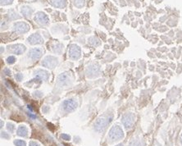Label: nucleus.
<instances>
[{"label": "nucleus", "mask_w": 182, "mask_h": 146, "mask_svg": "<svg viewBox=\"0 0 182 146\" xmlns=\"http://www.w3.org/2000/svg\"><path fill=\"white\" fill-rule=\"evenodd\" d=\"M63 109L66 112H71L78 107V103L74 99H66L62 103Z\"/></svg>", "instance_id": "1"}, {"label": "nucleus", "mask_w": 182, "mask_h": 146, "mask_svg": "<svg viewBox=\"0 0 182 146\" xmlns=\"http://www.w3.org/2000/svg\"><path fill=\"white\" fill-rule=\"evenodd\" d=\"M35 21L39 25H40V26H46V25L49 24V21L48 16L45 13L42 12L36 13V15L35 16Z\"/></svg>", "instance_id": "2"}, {"label": "nucleus", "mask_w": 182, "mask_h": 146, "mask_svg": "<svg viewBox=\"0 0 182 146\" xmlns=\"http://www.w3.org/2000/svg\"><path fill=\"white\" fill-rule=\"evenodd\" d=\"M68 54L71 59H78L80 56V47L78 45H75V44H71L69 48Z\"/></svg>", "instance_id": "3"}, {"label": "nucleus", "mask_w": 182, "mask_h": 146, "mask_svg": "<svg viewBox=\"0 0 182 146\" xmlns=\"http://www.w3.org/2000/svg\"><path fill=\"white\" fill-rule=\"evenodd\" d=\"M58 64V59L53 56H48L42 62V65L48 68H54Z\"/></svg>", "instance_id": "4"}, {"label": "nucleus", "mask_w": 182, "mask_h": 146, "mask_svg": "<svg viewBox=\"0 0 182 146\" xmlns=\"http://www.w3.org/2000/svg\"><path fill=\"white\" fill-rule=\"evenodd\" d=\"M14 30L18 33H26L30 30V26L26 24V22H16L14 24Z\"/></svg>", "instance_id": "5"}, {"label": "nucleus", "mask_w": 182, "mask_h": 146, "mask_svg": "<svg viewBox=\"0 0 182 146\" xmlns=\"http://www.w3.org/2000/svg\"><path fill=\"white\" fill-rule=\"evenodd\" d=\"M42 54H43V49L40 48H35L29 51L28 57L31 58L32 60H38L41 58Z\"/></svg>", "instance_id": "6"}, {"label": "nucleus", "mask_w": 182, "mask_h": 146, "mask_svg": "<svg viewBox=\"0 0 182 146\" xmlns=\"http://www.w3.org/2000/svg\"><path fill=\"white\" fill-rule=\"evenodd\" d=\"M122 136H123L122 130L118 126H114L111 129L110 134H109V136L113 140L120 139L121 137H122Z\"/></svg>", "instance_id": "7"}, {"label": "nucleus", "mask_w": 182, "mask_h": 146, "mask_svg": "<svg viewBox=\"0 0 182 146\" xmlns=\"http://www.w3.org/2000/svg\"><path fill=\"white\" fill-rule=\"evenodd\" d=\"M135 115L132 113H126L122 117V122L126 127H130L135 122Z\"/></svg>", "instance_id": "8"}, {"label": "nucleus", "mask_w": 182, "mask_h": 146, "mask_svg": "<svg viewBox=\"0 0 182 146\" xmlns=\"http://www.w3.org/2000/svg\"><path fill=\"white\" fill-rule=\"evenodd\" d=\"M71 75H70L68 73H61L58 77V83L60 85H68L69 82H71Z\"/></svg>", "instance_id": "9"}, {"label": "nucleus", "mask_w": 182, "mask_h": 146, "mask_svg": "<svg viewBox=\"0 0 182 146\" xmlns=\"http://www.w3.org/2000/svg\"><path fill=\"white\" fill-rule=\"evenodd\" d=\"M27 40H28V43L30 44H43L44 42L43 38L39 34H33V35H31L27 39Z\"/></svg>", "instance_id": "10"}, {"label": "nucleus", "mask_w": 182, "mask_h": 146, "mask_svg": "<svg viewBox=\"0 0 182 146\" xmlns=\"http://www.w3.org/2000/svg\"><path fill=\"white\" fill-rule=\"evenodd\" d=\"M111 121H108L106 118H104V117H100V118L98 119L97 122H95L94 127L97 131H102L106 127V126H107L108 123H109Z\"/></svg>", "instance_id": "11"}, {"label": "nucleus", "mask_w": 182, "mask_h": 146, "mask_svg": "<svg viewBox=\"0 0 182 146\" xmlns=\"http://www.w3.org/2000/svg\"><path fill=\"white\" fill-rule=\"evenodd\" d=\"M8 49H9V51H11L12 53H15V54H21L26 50V47L22 45V44H13V45L8 47Z\"/></svg>", "instance_id": "12"}, {"label": "nucleus", "mask_w": 182, "mask_h": 146, "mask_svg": "<svg viewBox=\"0 0 182 146\" xmlns=\"http://www.w3.org/2000/svg\"><path fill=\"white\" fill-rule=\"evenodd\" d=\"M35 79L38 80H48L49 79V73L46 71H43V70H37L35 72Z\"/></svg>", "instance_id": "13"}, {"label": "nucleus", "mask_w": 182, "mask_h": 146, "mask_svg": "<svg viewBox=\"0 0 182 146\" xmlns=\"http://www.w3.org/2000/svg\"><path fill=\"white\" fill-rule=\"evenodd\" d=\"M50 2L55 7H65L66 5V0H50Z\"/></svg>", "instance_id": "14"}, {"label": "nucleus", "mask_w": 182, "mask_h": 146, "mask_svg": "<svg viewBox=\"0 0 182 146\" xmlns=\"http://www.w3.org/2000/svg\"><path fill=\"white\" fill-rule=\"evenodd\" d=\"M21 13L23 14V16L25 17H30L33 13V10L32 8H30L28 6H23L21 7Z\"/></svg>", "instance_id": "15"}, {"label": "nucleus", "mask_w": 182, "mask_h": 146, "mask_svg": "<svg viewBox=\"0 0 182 146\" xmlns=\"http://www.w3.org/2000/svg\"><path fill=\"white\" fill-rule=\"evenodd\" d=\"M73 3L75 7H81L85 4V0H73Z\"/></svg>", "instance_id": "16"}, {"label": "nucleus", "mask_w": 182, "mask_h": 146, "mask_svg": "<svg viewBox=\"0 0 182 146\" xmlns=\"http://www.w3.org/2000/svg\"><path fill=\"white\" fill-rule=\"evenodd\" d=\"M26 129L24 127V126H21L20 128L18 129V134L20 135V136H26Z\"/></svg>", "instance_id": "17"}, {"label": "nucleus", "mask_w": 182, "mask_h": 146, "mask_svg": "<svg viewBox=\"0 0 182 146\" xmlns=\"http://www.w3.org/2000/svg\"><path fill=\"white\" fill-rule=\"evenodd\" d=\"M15 61H16L15 57H13V56H10V57H8V58H7V63H9V64H12V63H15Z\"/></svg>", "instance_id": "18"}, {"label": "nucleus", "mask_w": 182, "mask_h": 146, "mask_svg": "<svg viewBox=\"0 0 182 146\" xmlns=\"http://www.w3.org/2000/svg\"><path fill=\"white\" fill-rule=\"evenodd\" d=\"M13 0H1V5H8L12 2Z\"/></svg>", "instance_id": "19"}, {"label": "nucleus", "mask_w": 182, "mask_h": 146, "mask_svg": "<svg viewBox=\"0 0 182 146\" xmlns=\"http://www.w3.org/2000/svg\"><path fill=\"white\" fill-rule=\"evenodd\" d=\"M130 146H140V145H139V141H137V140H133L130 143Z\"/></svg>", "instance_id": "20"}, {"label": "nucleus", "mask_w": 182, "mask_h": 146, "mask_svg": "<svg viewBox=\"0 0 182 146\" xmlns=\"http://www.w3.org/2000/svg\"><path fill=\"white\" fill-rule=\"evenodd\" d=\"M15 144H16L19 146H25V143L22 142V141H20V140H17V141L15 142Z\"/></svg>", "instance_id": "21"}, {"label": "nucleus", "mask_w": 182, "mask_h": 146, "mask_svg": "<svg viewBox=\"0 0 182 146\" xmlns=\"http://www.w3.org/2000/svg\"><path fill=\"white\" fill-rule=\"evenodd\" d=\"M16 79H17L18 80H21V78H22V75L19 73V74H17V75H16Z\"/></svg>", "instance_id": "22"}, {"label": "nucleus", "mask_w": 182, "mask_h": 146, "mask_svg": "<svg viewBox=\"0 0 182 146\" xmlns=\"http://www.w3.org/2000/svg\"><path fill=\"white\" fill-rule=\"evenodd\" d=\"M181 144H182V135H181Z\"/></svg>", "instance_id": "23"}, {"label": "nucleus", "mask_w": 182, "mask_h": 146, "mask_svg": "<svg viewBox=\"0 0 182 146\" xmlns=\"http://www.w3.org/2000/svg\"><path fill=\"white\" fill-rule=\"evenodd\" d=\"M118 146H122V145H118Z\"/></svg>", "instance_id": "24"}]
</instances>
